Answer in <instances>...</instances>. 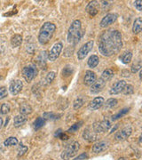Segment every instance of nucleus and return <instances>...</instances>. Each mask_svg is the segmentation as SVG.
Returning a JSON list of instances; mask_svg holds the SVG:
<instances>
[{"label": "nucleus", "mask_w": 142, "mask_h": 160, "mask_svg": "<svg viewBox=\"0 0 142 160\" xmlns=\"http://www.w3.org/2000/svg\"><path fill=\"white\" fill-rule=\"evenodd\" d=\"M106 84L107 83L100 78L99 79L95 81V83L92 86H91L90 91H91V93H98V92H100V91H102L103 88L106 86Z\"/></svg>", "instance_id": "dca6fc26"}, {"label": "nucleus", "mask_w": 142, "mask_h": 160, "mask_svg": "<svg viewBox=\"0 0 142 160\" xmlns=\"http://www.w3.org/2000/svg\"><path fill=\"white\" fill-rule=\"evenodd\" d=\"M110 127H111V122L108 119H104L102 121L95 122L91 126L93 132H95L96 133L105 132L108 131Z\"/></svg>", "instance_id": "423d86ee"}, {"label": "nucleus", "mask_w": 142, "mask_h": 160, "mask_svg": "<svg viewBox=\"0 0 142 160\" xmlns=\"http://www.w3.org/2000/svg\"><path fill=\"white\" fill-rule=\"evenodd\" d=\"M85 102V98L83 96H79L75 100L74 103H73V108L74 109H79Z\"/></svg>", "instance_id": "bb28decb"}, {"label": "nucleus", "mask_w": 142, "mask_h": 160, "mask_svg": "<svg viewBox=\"0 0 142 160\" xmlns=\"http://www.w3.org/2000/svg\"><path fill=\"white\" fill-rule=\"evenodd\" d=\"M22 35L15 34L14 36H12L11 38V44L13 47H18L22 45Z\"/></svg>", "instance_id": "4be33fe9"}, {"label": "nucleus", "mask_w": 142, "mask_h": 160, "mask_svg": "<svg viewBox=\"0 0 142 160\" xmlns=\"http://www.w3.org/2000/svg\"><path fill=\"white\" fill-rule=\"evenodd\" d=\"M93 45H94L93 40H91V41H88L87 43H85L83 46H81V48L78 50L77 53H76L77 59H78L79 61L84 60V59L87 56V54L91 51V49H92V47H93Z\"/></svg>", "instance_id": "0eeeda50"}, {"label": "nucleus", "mask_w": 142, "mask_h": 160, "mask_svg": "<svg viewBox=\"0 0 142 160\" xmlns=\"http://www.w3.org/2000/svg\"><path fill=\"white\" fill-rule=\"evenodd\" d=\"M129 111H130V108H125V109H123L122 110H120L118 113H116V114L115 115V116H113L112 119H113V120L119 119L120 118L124 117V116L127 114V113H128Z\"/></svg>", "instance_id": "c756f323"}, {"label": "nucleus", "mask_w": 142, "mask_h": 160, "mask_svg": "<svg viewBox=\"0 0 142 160\" xmlns=\"http://www.w3.org/2000/svg\"><path fill=\"white\" fill-rule=\"evenodd\" d=\"M7 96V89L5 86L0 87V99H4Z\"/></svg>", "instance_id": "ea45409f"}, {"label": "nucleus", "mask_w": 142, "mask_h": 160, "mask_svg": "<svg viewBox=\"0 0 142 160\" xmlns=\"http://www.w3.org/2000/svg\"><path fill=\"white\" fill-rule=\"evenodd\" d=\"M104 98L103 97H96L94 98L91 102L89 103L88 109L90 110H97L100 108H101L104 104Z\"/></svg>", "instance_id": "f3484780"}, {"label": "nucleus", "mask_w": 142, "mask_h": 160, "mask_svg": "<svg viewBox=\"0 0 142 160\" xmlns=\"http://www.w3.org/2000/svg\"><path fill=\"white\" fill-rule=\"evenodd\" d=\"M2 126H3V118H0V130H1V128H2Z\"/></svg>", "instance_id": "a18cd8bd"}, {"label": "nucleus", "mask_w": 142, "mask_h": 160, "mask_svg": "<svg viewBox=\"0 0 142 160\" xmlns=\"http://www.w3.org/2000/svg\"><path fill=\"white\" fill-rule=\"evenodd\" d=\"M63 45L61 42H57L56 44H54V46H52V48L51 49L50 52L48 53V60L50 62H54L55 60H57V58L60 56L61 52L62 51Z\"/></svg>", "instance_id": "6e6552de"}, {"label": "nucleus", "mask_w": 142, "mask_h": 160, "mask_svg": "<svg viewBox=\"0 0 142 160\" xmlns=\"http://www.w3.org/2000/svg\"><path fill=\"white\" fill-rule=\"evenodd\" d=\"M56 30L55 24L47 22L43 24L38 34V41L41 45H46L51 39L52 36Z\"/></svg>", "instance_id": "f03ea898"}, {"label": "nucleus", "mask_w": 142, "mask_h": 160, "mask_svg": "<svg viewBox=\"0 0 142 160\" xmlns=\"http://www.w3.org/2000/svg\"><path fill=\"white\" fill-rule=\"evenodd\" d=\"M84 124V121H79L77 123H76L74 125H72L71 127H69L68 130V132H75L78 131L80 127L82 126V125Z\"/></svg>", "instance_id": "7c9ffc66"}, {"label": "nucleus", "mask_w": 142, "mask_h": 160, "mask_svg": "<svg viewBox=\"0 0 142 160\" xmlns=\"http://www.w3.org/2000/svg\"><path fill=\"white\" fill-rule=\"evenodd\" d=\"M131 132H132V128L131 126H126L115 134V139L117 142H123L131 136Z\"/></svg>", "instance_id": "1a4fd4ad"}, {"label": "nucleus", "mask_w": 142, "mask_h": 160, "mask_svg": "<svg viewBox=\"0 0 142 160\" xmlns=\"http://www.w3.org/2000/svg\"><path fill=\"white\" fill-rule=\"evenodd\" d=\"M100 9V4L98 1H91L85 8V11L87 12L91 16H95L99 12Z\"/></svg>", "instance_id": "f8f14e48"}, {"label": "nucleus", "mask_w": 142, "mask_h": 160, "mask_svg": "<svg viewBox=\"0 0 142 160\" xmlns=\"http://www.w3.org/2000/svg\"><path fill=\"white\" fill-rule=\"evenodd\" d=\"M83 37L82 31V23L79 20L74 21L70 25L68 31V43H73L76 45Z\"/></svg>", "instance_id": "7ed1b4c3"}, {"label": "nucleus", "mask_w": 142, "mask_h": 160, "mask_svg": "<svg viewBox=\"0 0 142 160\" xmlns=\"http://www.w3.org/2000/svg\"><path fill=\"white\" fill-rule=\"evenodd\" d=\"M27 151H28V147L25 146V145H22V144H21L20 148L18 149V158H21V157L24 156V154H25Z\"/></svg>", "instance_id": "c9c22d12"}, {"label": "nucleus", "mask_w": 142, "mask_h": 160, "mask_svg": "<svg viewBox=\"0 0 142 160\" xmlns=\"http://www.w3.org/2000/svg\"><path fill=\"white\" fill-rule=\"evenodd\" d=\"M18 144L17 138L15 137H9L6 139L4 142V145L6 147H9V146H15Z\"/></svg>", "instance_id": "c85d7f7f"}, {"label": "nucleus", "mask_w": 142, "mask_h": 160, "mask_svg": "<svg viewBox=\"0 0 142 160\" xmlns=\"http://www.w3.org/2000/svg\"><path fill=\"white\" fill-rule=\"evenodd\" d=\"M10 109H11V108H10L9 104H7V103H3V104L1 105V108H0V113L3 115H6L10 111Z\"/></svg>", "instance_id": "72a5a7b5"}, {"label": "nucleus", "mask_w": 142, "mask_h": 160, "mask_svg": "<svg viewBox=\"0 0 142 160\" xmlns=\"http://www.w3.org/2000/svg\"><path fill=\"white\" fill-rule=\"evenodd\" d=\"M134 6H135V8H136L138 11H141L142 10V1L140 0H137L134 2Z\"/></svg>", "instance_id": "79ce46f5"}, {"label": "nucleus", "mask_w": 142, "mask_h": 160, "mask_svg": "<svg viewBox=\"0 0 142 160\" xmlns=\"http://www.w3.org/2000/svg\"><path fill=\"white\" fill-rule=\"evenodd\" d=\"M26 122H27V117H26L25 115L20 114L14 118V120H13V126H14V127L18 128V127L22 126Z\"/></svg>", "instance_id": "6ab92c4d"}, {"label": "nucleus", "mask_w": 142, "mask_h": 160, "mask_svg": "<svg viewBox=\"0 0 142 160\" xmlns=\"http://www.w3.org/2000/svg\"><path fill=\"white\" fill-rule=\"evenodd\" d=\"M131 58H132V53L131 52L128 51L124 52L121 56H120V60L122 61V62L125 64H128L129 62H131Z\"/></svg>", "instance_id": "393cba45"}, {"label": "nucleus", "mask_w": 142, "mask_h": 160, "mask_svg": "<svg viewBox=\"0 0 142 160\" xmlns=\"http://www.w3.org/2000/svg\"><path fill=\"white\" fill-rule=\"evenodd\" d=\"M141 69V62L139 61L137 63H134L132 66H131V72L132 73H137L139 70H140Z\"/></svg>", "instance_id": "e433bc0d"}, {"label": "nucleus", "mask_w": 142, "mask_h": 160, "mask_svg": "<svg viewBox=\"0 0 142 160\" xmlns=\"http://www.w3.org/2000/svg\"><path fill=\"white\" fill-rule=\"evenodd\" d=\"M96 80L97 76L93 71H91V70H87V71L85 72V78H84V83H85V86H92V85L95 83Z\"/></svg>", "instance_id": "4468645a"}, {"label": "nucleus", "mask_w": 142, "mask_h": 160, "mask_svg": "<svg viewBox=\"0 0 142 160\" xmlns=\"http://www.w3.org/2000/svg\"><path fill=\"white\" fill-rule=\"evenodd\" d=\"M59 138H60L61 140H62V141H67V140L69 139L68 134H67V133H65V132H63L61 133V135L59 136Z\"/></svg>", "instance_id": "37998d69"}, {"label": "nucleus", "mask_w": 142, "mask_h": 160, "mask_svg": "<svg viewBox=\"0 0 142 160\" xmlns=\"http://www.w3.org/2000/svg\"><path fill=\"white\" fill-rule=\"evenodd\" d=\"M142 29V19L141 17L137 18L133 22V27H132V32L134 34H139Z\"/></svg>", "instance_id": "aec40b11"}, {"label": "nucleus", "mask_w": 142, "mask_h": 160, "mask_svg": "<svg viewBox=\"0 0 142 160\" xmlns=\"http://www.w3.org/2000/svg\"><path fill=\"white\" fill-rule=\"evenodd\" d=\"M61 132H62V130H61V129H58V130L56 131V132H55V134H54V136L57 138H59V136L61 135Z\"/></svg>", "instance_id": "c03bdc74"}, {"label": "nucleus", "mask_w": 142, "mask_h": 160, "mask_svg": "<svg viewBox=\"0 0 142 160\" xmlns=\"http://www.w3.org/2000/svg\"><path fill=\"white\" fill-rule=\"evenodd\" d=\"M73 72H74L73 68L69 67V66H67V67H65L62 69V76L64 78H68V77H70L71 75L73 74Z\"/></svg>", "instance_id": "2f4dec72"}, {"label": "nucleus", "mask_w": 142, "mask_h": 160, "mask_svg": "<svg viewBox=\"0 0 142 160\" xmlns=\"http://www.w3.org/2000/svg\"><path fill=\"white\" fill-rule=\"evenodd\" d=\"M108 148V142H105V141H101V142H99L93 144V146L91 148V151L95 154H98V153H101L103 151H105Z\"/></svg>", "instance_id": "2eb2a0df"}, {"label": "nucleus", "mask_w": 142, "mask_h": 160, "mask_svg": "<svg viewBox=\"0 0 142 160\" xmlns=\"http://www.w3.org/2000/svg\"><path fill=\"white\" fill-rule=\"evenodd\" d=\"M87 158H89V155L87 154L86 152H85V153L80 154L78 157H76L74 160H85L87 159Z\"/></svg>", "instance_id": "a19ab883"}, {"label": "nucleus", "mask_w": 142, "mask_h": 160, "mask_svg": "<svg viewBox=\"0 0 142 160\" xmlns=\"http://www.w3.org/2000/svg\"><path fill=\"white\" fill-rule=\"evenodd\" d=\"M22 87L23 84L21 80H14V81H12L10 84L9 91H10V92L12 95H16V94H18L20 92L22 91Z\"/></svg>", "instance_id": "ddd939ff"}, {"label": "nucleus", "mask_w": 142, "mask_h": 160, "mask_svg": "<svg viewBox=\"0 0 142 160\" xmlns=\"http://www.w3.org/2000/svg\"><path fill=\"white\" fill-rule=\"evenodd\" d=\"M44 118L45 119H57V118H58V116L55 114H53V113H45L44 114Z\"/></svg>", "instance_id": "4c0bfd02"}, {"label": "nucleus", "mask_w": 142, "mask_h": 160, "mask_svg": "<svg viewBox=\"0 0 142 160\" xmlns=\"http://www.w3.org/2000/svg\"><path fill=\"white\" fill-rule=\"evenodd\" d=\"M26 49H27V52H28V53H34L35 52V45L33 43H28L27 44V46H26Z\"/></svg>", "instance_id": "58836bf2"}, {"label": "nucleus", "mask_w": 142, "mask_h": 160, "mask_svg": "<svg viewBox=\"0 0 142 160\" xmlns=\"http://www.w3.org/2000/svg\"><path fill=\"white\" fill-rule=\"evenodd\" d=\"M123 46L121 32L115 29L104 31L99 38V51L103 56L110 57L117 53Z\"/></svg>", "instance_id": "f257e3e1"}, {"label": "nucleus", "mask_w": 142, "mask_h": 160, "mask_svg": "<svg viewBox=\"0 0 142 160\" xmlns=\"http://www.w3.org/2000/svg\"><path fill=\"white\" fill-rule=\"evenodd\" d=\"M55 77H56V73L55 72H53V71H51V72H49L48 74L46 75V82L47 85H50L51 82L54 80L55 78Z\"/></svg>", "instance_id": "473e14b6"}, {"label": "nucleus", "mask_w": 142, "mask_h": 160, "mask_svg": "<svg viewBox=\"0 0 142 160\" xmlns=\"http://www.w3.org/2000/svg\"><path fill=\"white\" fill-rule=\"evenodd\" d=\"M123 92H124V93L125 94H132L133 92H134V87H133V86H131V85H126L125 87V89L123 90Z\"/></svg>", "instance_id": "f704fd0d"}, {"label": "nucleus", "mask_w": 142, "mask_h": 160, "mask_svg": "<svg viewBox=\"0 0 142 160\" xmlns=\"http://www.w3.org/2000/svg\"><path fill=\"white\" fill-rule=\"evenodd\" d=\"M118 160H126V159H125V158H119Z\"/></svg>", "instance_id": "49530a36"}, {"label": "nucleus", "mask_w": 142, "mask_h": 160, "mask_svg": "<svg viewBox=\"0 0 142 160\" xmlns=\"http://www.w3.org/2000/svg\"><path fill=\"white\" fill-rule=\"evenodd\" d=\"M100 62V58L98 57L97 55L95 54H93V55H91L90 56V58L88 59V66L90 67V68H96L97 66H98V64Z\"/></svg>", "instance_id": "b1692460"}, {"label": "nucleus", "mask_w": 142, "mask_h": 160, "mask_svg": "<svg viewBox=\"0 0 142 160\" xmlns=\"http://www.w3.org/2000/svg\"><path fill=\"white\" fill-rule=\"evenodd\" d=\"M117 19V14L116 13H108L102 18L101 22L100 23V28H107L108 26L113 24Z\"/></svg>", "instance_id": "9d476101"}, {"label": "nucleus", "mask_w": 142, "mask_h": 160, "mask_svg": "<svg viewBox=\"0 0 142 160\" xmlns=\"http://www.w3.org/2000/svg\"><path fill=\"white\" fill-rule=\"evenodd\" d=\"M80 149V144L78 142H73L70 143L66 149L62 151L61 155V158L63 160H69L70 158H74L76 155L78 153V150Z\"/></svg>", "instance_id": "20e7f679"}, {"label": "nucleus", "mask_w": 142, "mask_h": 160, "mask_svg": "<svg viewBox=\"0 0 142 160\" xmlns=\"http://www.w3.org/2000/svg\"><path fill=\"white\" fill-rule=\"evenodd\" d=\"M37 69L33 64L26 66L22 69L23 78L28 83L31 82L32 80L34 79L35 78L37 77Z\"/></svg>", "instance_id": "39448f33"}, {"label": "nucleus", "mask_w": 142, "mask_h": 160, "mask_svg": "<svg viewBox=\"0 0 142 160\" xmlns=\"http://www.w3.org/2000/svg\"><path fill=\"white\" fill-rule=\"evenodd\" d=\"M83 138L89 142H92L98 139V135L95 132H93V130H91L90 128H86L83 132Z\"/></svg>", "instance_id": "a211bd4d"}, {"label": "nucleus", "mask_w": 142, "mask_h": 160, "mask_svg": "<svg viewBox=\"0 0 142 160\" xmlns=\"http://www.w3.org/2000/svg\"><path fill=\"white\" fill-rule=\"evenodd\" d=\"M32 107L28 104V103H22L21 104V106H20V112H21V114L22 115H25V116H27V115L30 114L31 112H32Z\"/></svg>", "instance_id": "412c9836"}, {"label": "nucleus", "mask_w": 142, "mask_h": 160, "mask_svg": "<svg viewBox=\"0 0 142 160\" xmlns=\"http://www.w3.org/2000/svg\"><path fill=\"white\" fill-rule=\"evenodd\" d=\"M125 86H126L125 80H119V81H117V82L111 87V89L109 90V93H110L111 95L118 94L121 92H123V90L125 89Z\"/></svg>", "instance_id": "9b49d317"}, {"label": "nucleus", "mask_w": 142, "mask_h": 160, "mask_svg": "<svg viewBox=\"0 0 142 160\" xmlns=\"http://www.w3.org/2000/svg\"><path fill=\"white\" fill-rule=\"evenodd\" d=\"M45 124H46V119L44 118H37L33 123V127H34L35 130L37 131V130L40 129L41 127H43Z\"/></svg>", "instance_id": "a878e982"}, {"label": "nucleus", "mask_w": 142, "mask_h": 160, "mask_svg": "<svg viewBox=\"0 0 142 160\" xmlns=\"http://www.w3.org/2000/svg\"><path fill=\"white\" fill-rule=\"evenodd\" d=\"M103 105H105V108L106 109H112V108L115 107L117 105V100L116 99H114V98L108 99L106 102H104Z\"/></svg>", "instance_id": "cd10ccee"}, {"label": "nucleus", "mask_w": 142, "mask_h": 160, "mask_svg": "<svg viewBox=\"0 0 142 160\" xmlns=\"http://www.w3.org/2000/svg\"><path fill=\"white\" fill-rule=\"evenodd\" d=\"M114 76V71L112 69H105L104 71L102 72V74H101V77H100V78L102 80H104L106 83L109 81V80L111 79L112 78H113Z\"/></svg>", "instance_id": "5701e85b"}]
</instances>
